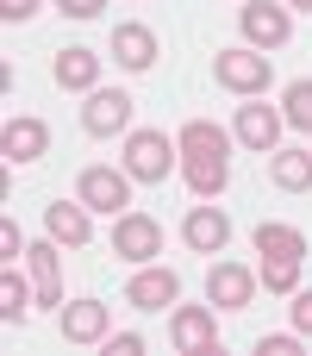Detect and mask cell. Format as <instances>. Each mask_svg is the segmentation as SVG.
<instances>
[{
  "mask_svg": "<svg viewBox=\"0 0 312 356\" xmlns=\"http://www.w3.org/2000/svg\"><path fill=\"white\" fill-rule=\"evenodd\" d=\"M106 244H113L119 263H150V257H163V225H156L150 213H119Z\"/></svg>",
  "mask_w": 312,
  "mask_h": 356,
  "instance_id": "7",
  "label": "cell"
},
{
  "mask_svg": "<svg viewBox=\"0 0 312 356\" xmlns=\"http://www.w3.org/2000/svg\"><path fill=\"white\" fill-rule=\"evenodd\" d=\"M288 6H300V13H312V0H288Z\"/></svg>",
  "mask_w": 312,
  "mask_h": 356,
  "instance_id": "30",
  "label": "cell"
},
{
  "mask_svg": "<svg viewBox=\"0 0 312 356\" xmlns=\"http://www.w3.org/2000/svg\"><path fill=\"white\" fill-rule=\"evenodd\" d=\"M281 125H288V113L269 106L263 94H250V100L238 106V119H231V138H238L244 150H256V156H275V150H281Z\"/></svg>",
  "mask_w": 312,
  "mask_h": 356,
  "instance_id": "4",
  "label": "cell"
},
{
  "mask_svg": "<svg viewBox=\"0 0 312 356\" xmlns=\"http://www.w3.org/2000/svg\"><path fill=\"white\" fill-rule=\"evenodd\" d=\"M100 350H106V356H144V338H138V332H106Z\"/></svg>",
  "mask_w": 312,
  "mask_h": 356,
  "instance_id": "25",
  "label": "cell"
},
{
  "mask_svg": "<svg viewBox=\"0 0 312 356\" xmlns=\"http://www.w3.org/2000/svg\"><path fill=\"white\" fill-rule=\"evenodd\" d=\"M56 250H63L56 238H44V244L25 250V263H31V288H38V307H63V257H56Z\"/></svg>",
  "mask_w": 312,
  "mask_h": 356,
  "instance_id": "17",
  "label": "cell"
},
{
  "mask_svg": "<svg viewBox=\"0 0 312 356\" xmlns=\"http://www.w3.org/2000/svg\"><path fill=\"white\" fill-rule=\"evenodd\" d=\"M281 113H288L294 131H312V75H300V81L281 88Z\"/></svg>",
  "mask_w": 312,
  "mask_h": 356,
  "instance_id": "23",
  "label": "cell"
},
{
  "mask_svg": "<svg viewBox=\"0 0 312 356\" xmlns=\"http://www.w3.org/2000/svg\"><path fill=\"white\" fill-rule=\"evenodd\" d=\"M75 200H88L94 213H131V175H125V163L113 169V163H88L81 175H75Z\"/></svg>",
  "mask_w": 312,
  "mask_h": 356,
  "instance_id": "5",
  "label": "cell"
},
{
  "mask_svg": "<svg viewBox=\"0 0 312 356\" xmlns=\"http://www.w3.org/2000/svg\"><path fill=\"white\" fill-rule=\"evenodd\" d=\"M131 94L125 88H94L88 94V106H81V125H88V138H119V131H131Z\"/></svg>",
  "mask_w": 312,
  "mask_h": 356,
  "instance_id": "9",
  "label": "cell"
},
{
  "mask_svg": "<svg viewBox=\"0 0 312 356\" xmlns=\"http://www.w3.org/2000/svg\"><path fill=\"white\" fill-rule=\"evenodd\" d=\"M294 332L312 338V288H294Z\"/></svg>",
  "mask_w": 312,
  "mask_h": 356,
  "instance_id": "26",
  "label": "cell"
},
{
  "mask_svg": "<svg viewBox=\"0 0 312 356\" xmlns=\"http://www.w3.org/2000/svg\"><path fill=\"white\" fill-rule=\"evenodd\" d=\"M300 263H306V257H263V275H256V282H263L269 294H294V288H300Z\"/></svg>",
  "mask_w": 312,
  "mask_h": 356,
  "instance_id": "22",
  "label": "cell"
},
{
  "mask_svg": "<svg viewBox=\"0 0 312 356\" xmlns=\"http://www.w3.org/2000/svg\"><path fill=\"white\" fill-rule=\"evenodd\" d=\"M250 244H256V257H306V232L300 225H281V219H263L250 232Z\"/></svg>",
  "mask_w": 312,
  "mask_h": 356,
  "instance_id": "20",
  "label": "cell"
},
{
  "mask_svg": "<svg viewBox=\"0 0 312 356\" xmlns=\"http://www.w3.org/2000/svg\"><path fill=\"white\" fill-rule=\"evenodd\" d=\"M125 300H131V307H144V313H169V307L181 300V275H175V269H150V263H138V275H131Z\"/></svg>",
  "mask_w": 312,
  "mask_h": 356,
  "instance_id": "14",
  "label": "cell"
},
{
  "mask_svg": "<svg viewBox=\"0 0 312 356\" xmlns=\"http://www.w3.org/2000/svg\"><path fill=\"white\" fill-rule=\"evenodd\" d=\"M213 75H219V88H231V94H269V81H275V63L256 50V44H231V50H219L213 56Z\"/></svg>",
  "mask_w": 312,
  "mask_h": 356,
  "instance_id": "3",
  "label": "cell"
},
{
  "mask_svg": "<svg viewBox=\"0 0 312 356\" xmlns=\"http://www.w3.org/2000/svg\"><path fill=\"white\" fill-rule=\"evenodd\" d=\"M175 144H181V181L200 200H219L231 181V131H219L213 119H188L175 131Z\"/></svg>",
  "mask_w": 312,
  "mask_h": 356,
  "instance_id": "1",
  "label": "cell"
},
{
  "mask_svg": "<svg viewBox=\"0 0 312 356\" xmlns=\"http://www.w3.org/2000/svg\"><path fill=\"white\" fill-rule=\"evenodd\" d=\"M44 232H50L56 244L81 250V244H94V207H88V200H50V207H44Z\"/></svg>",
  "mask_w": 312,
  "mask_h": 356,
  "instance_id": "12",
  "label": "cell"
},
{
  "mask_svg": "<svg viewBox=\"0 0 312 356\" xmlns=\"http://www.w3.org/2000/svg\"><path fill=\"white\" fill-rule=\"evenodd\" d=\"M113 332V307L106 300H69L63 307V338L69 344H106Z\"/></svg>",
  "mask_w": 312,
  "mask_h": 356,
  "instance_id": "16",
  "label": "cell"
},
{
  "mask_svg": "<svg viewBox=\"0 0 312 356\" xmlns=\"http://www.w3.org/2000/svg\"><path fill=\"white\" fill-rule=\"evenodd\" d=\"M269 181H275L281 194H306L312 188V150H300V144L275 150V156H269Z\"/></svg>",
  "mask_w": 312,
  "mask_h": 356,
  "instance_id": "19",
  "label": "cell"
},
{
  "mask_svg": "<svg viewBox=\"0 0 312 356\" xmlns=\"http://www.w3.org/2000/svg\"><path fill=\"white\" fill-rule=\"evenodd\" d=\"M238 31L256 44V50H281L294 38V6H269V0H250L238 6Z\"/></svg>",
  "mask_w": 312,
  "mask_h": 356,
  "instance_id": "8",
  "label": "cell"
},
{
  "mask_svg": "<svg viewBox=\"0 0 312 356\" xmlns=\"http://www.w3.org/2000/svg\"><path fill=\"white\" fill-rule=\"evenodd\" d=\"M44 150H50V125L44 119H31V113L6 119V131H0V156L6 163H38Z\"/></svg>",
  "mask_w": 312,
  "mask_h": 356,
  "instance_id": "15",
  "label": "cell"
},
{
  "mask_svg": "<svg viewBox=\"0 0 312 356\" xmlns=\"http://www.w3.org/2000/svg\"><path fill=\"white\" fill-rule=\"evenodd\" d=\"M25 250H31V244H19V225H13V219H0V257H6V263H19Z\"/></svg>",
  "mask_w": 312,
  "mask_h": 356,
  "instance_id": "27",
  "label": "cell"
},
{
  "mask_svg": "<svg viewBox=\"0 0 312 356\" xmlns=\"http://www.w3.org/2000/svg\"><path fill=\"white\" fill-rule=\"evenodd\" d=\"M119 163H125V175H131V181H169V169H181V144H175L169 131L138 125V131H125Z\"/></svg>",
  "mask_w": 312,
  "mask_h": 356,
  "instance_id": "2",
  "label": "cell"
},
{
  "mask_svg": "<svg viewBox=\"0 0 312 356\" xmlns=\"http://www.w3.org/2000/svg\"><path fill=\"white\" fill-rule=\"evenodd\" d=\"M38 6H44V0H0V19H6V25H25Z\"/></svg>",
  "mask_w": 312,
  "mask_h": 356,
  "instance_id": "28",
  "label": "cell"
},
{
  "mask_svg": "<svg viewBox=\"0 0 312 356\" xmlns=\"http://www.w3.org/2000/svg\"><path fill=\"white\" fill-rule=\"evenodd\" d=\"M100 6H106V0H56V13H63V19H94Z\"/></svg>",
  "mask_w": 312,
  "mask_h": 356,
  "instance_id": "29",
  "label": "cell"
},
{
  "mask_svg": "<svg viewBox=\"0 0 312 356\" xmlns=\"http://www.w3.org/2000/svg\"><path fill=\"white\" fill-rule=\"evenodd\" d=\"M169 344L181 356H219V319H213V300L206 307H181L169 313Z\"/></svg>",
  "mask_w": 312,
  "mask_h": 356,
  "instance_id": "6",
  "label": "cell"
},
{
  "mask_svg": "<svg viewBox=\"0 0 312 356\" xmlns=\"http://www.w3.org/2000/svg\"><path fill=\"white\" fill-rule=\"evenodd\" d=\"M106 50H113V63H119L125 75H144V69L156 63V31L138 25V19H119L113 38H106Z\"/></svg>",
  "mask_w": 312,
  "mask_h": 356,
  "instance_id": "10",
  "label": "cell"
},
{
  "mask_svg": "<svg viewBox=\"0 0 312 356\" xmlns=\"http://www.w3.org/2000/svg\"><path fill=\"white\" fill-rule=\"evenodd\" d=\"M31 300H38V288H25V282H19V263H6V269H0V319H6V325H25Z\"/></svg>",
  "mask_w": 312,
  "mask_h": 356,
  "instance_id": "21",
  "label": "cell"
},
{
  "mask_svg": "<svg viewBox=\"0 0 312 356\" xmlns=\"http://www.w3.org/2000/svg\"><path fill=\"white\" fill-rule=\"evenodd\" d=\"M256 356H300V332H275V338H256Z\"/></svg>",
  "mask_w": 312,
  "mask_h": 356,
  "instance_id": "24",
  "label": "cell"
},
{
  "mask_svg": "<svg viewBox=\"0 0 312 356\" xmlns=\"http://www.w3.org/2000/svg\"><path fill=\"white\" fill-rule=\"evenodd\" d=\"M50 75H56V88H69V94H94V88H100V56L81 50V44H69V50H56Z\"/></svg>",
  "mask_w": 312,
  "mask_h": 356,
  "instance_id": "18",
  "label": "cell"
},
{
  "mask_svg": "<svg viewBox=\"0 0 312 356\" xmlns=\"http://www.w3.org/2000/svg\"><path fill=\"white\" fill-rule=\"evenodd\" d=\"M181 244L200 250V257H219V250L231 244V219H225V207H188V219H181Z\"/></svg>",
  "mask_w": 312,
  "mask_h": 356,
  "instance_id": "13",
  "label": "cell"
},
{
  "mask_svg": "<svg viewBox=\"0 0 312 356\" xmlns=\"http://www.w3.org/2000/svg\"><path fill=\"white\" fill-rule=\"evenodd\" d=\"M250 294H256V275H250L244 263H225V257H219V263L206 269V300H213L219 313H244Z\"/></svg>",
  "mask_w": 312,
  "mask_h": 356,
  "instance_id": "11",
  "label": "cell"
}]
</instances>
